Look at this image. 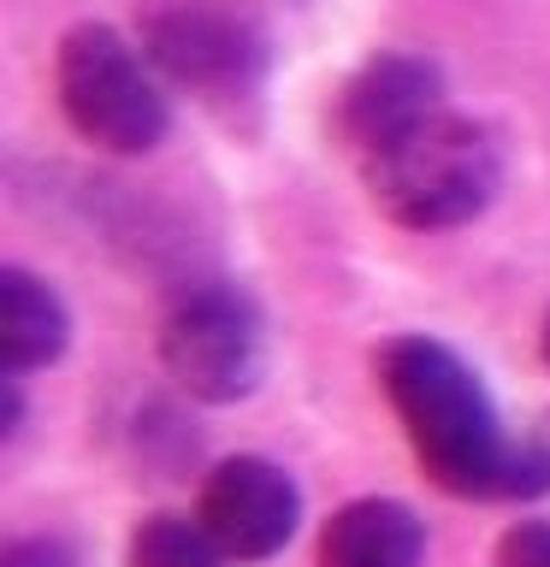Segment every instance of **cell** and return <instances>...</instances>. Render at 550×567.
I'll use <instances>...</instances> for the list:
<instances>
[{
	"label": "cell",
	"mask_w": 550,
	"mask_h": 567,
	"mask_svg": "<svg viewBox=\"0 0 550 567\" xmlns=\"http://www.w3.org/2000/svg\"><path fill=\"white\" fill-rule=\"evenodd\" d=\"M379 384L397 408L420 467L450 496H539L550 491L544 443H509L503 420L461 361L438 337H390L379 349Z\"/></svg>",
	"instance_id": "cell-1"
},
{
	"label": "cell",
	"mask_w": 550,
	"mask_h": 567,
	"mask_svg": "<svg viewBox=\"0 0 550 567\" xmlns=\"http://www.w3.org/2000/svg\"><path fill=\"white\" fill-rule=\"evenodd\" d=\"M367 159V195L403 230H456L491 207L503 184L497 142L473 118L432 113L415 131L390 136Z\"/></svg>",
	"instance_id": "cell-2"
},
{
	"label": "cell",
	"mask_w": 550,
	"mask_h": 567,
	"mask_svg": "<svg viewBox=\"0 0 550 567\" xmlns=\"http://www.w3.org/2000/svg\"><path fill=\"white\" fill-rule=\"evenodd\" d=\"M149 65V53H136L113 24H71L53 53V89L71 131L106 154L160 148L172 113Z\"/></svg>",
	"instance_id": "cell-3"
},
{
	"label": "cell",
	"mask_w": 550,
	"mask_h": 567,
	"mask_svg": "<svg viewBox=\"0 0 550 567\" xmlns=\"http://www.w3.org/2000/svg\"><path fill=\"white\" fill-rule=\"evenodd\" d=\"M160 367L195 402H243L266 372V331L255 301L225 290V284L190 290L160 319Z\"/></svg>",
	"instance_id": "cell-4"
},
{
	"label": "cell",
	"mask_w": 550,
	"mask_h": 567,
	"mask_svg": "<svg viewBox=\"0 0 550 567\" xmlns=\"http://www.w3.org/2000/svg\"><path fill=\"white\" fill-rule=\"evenodd\" d=\"M142 53L195 95H243L261 78V35L213 0H166L142 18Z\"/></svg>",
	"instance_id": "cell-5"
},
{
	"label": "cell",
	"mask_w": 550,
	"mask_h": 567,
	"mask_svg": "<svg viewBox=\"0 0 550 567\" xmlns=\"http://www.w3.org/2000/svg\"><path fill=\"white\" fill-rule=\"evenodd\" d=\"M207 532L225 544L231 561H266L296 538L302 520V491L296 478L266 455H231L207 473L202 508Z\"/></svg>",
	"instance_id": "cell-6"
},
{
	"label": "cell",
	"mask_w": 550,
	"mask_h": 567,
	"mask_svg": "<svg viewBox=\"0 0 550 567\" xmlns=\"http://www.w3.org/2000/svg\"><path fill=\"white\" fill-rule=\"evenodd\" d=\"M438 89L444 83L426 60H415V53H379V60H367L349 78L337 124H344V136L355 142V148L373 154V148H385L390 136L415 131L420 118L444 113Z\"/></svg>",
	"instance_id": "cell-7"
},
{
	"label": "cell",
	"mask_w": 550,
	"mask_h": 567,
	"mask_svg": "<svg viewBox=\"0 0 550 567\" xmlns=\"http://www.w3.org/2000/svg\"><path fill=\"white\" fill-rule=\"evenodd\" d=\"M426 526L397 496H355L319 526L314 567H420Z\"/></svg>",
	"instance_id": "cell-8"
},
{
	"label": "cell",
	"mask_w": 550,
	"mask_h": 567,
	"mask_svg": "<svg viewBox=\"0 0 550 567\" xmlns=\"http://www.w3.org/2000/svg\"><path fill=\"white\" fill-rule=\"evenodd\" d=\"M65 343H71L65 301L35 272L7 266V272H0V367L24 379V372L60 361Z\"/></svg>",
	"instance_id": "cell-9"
},
{
	"label": "cell",
	"mask_w": 550,
	"mask_h": 567,
	"mask_svg": "<svg viewBox=\"0 0 550 567\" xmlns=\"http://www.w3.org/2000/svg\"><path fill=\"white\" fill-rule=\"evenodd\" d=\"M225 544L207 532L202 514H149L131 544H124V567H225Z\"/></svg>",
	"instance_id": "cell-10"
},
{
	"label": "cell",
	"mask_w": 550,
	"mask_h": 567,
	"mask_svg": "<svg viewBox=\"0 0 550 567\" xmlns=\"http://www.w3.org/2000/svg\"><path fill=\"white\" fill-rule=\"evenodd\" d=\"M497 567H550V520H515L497 538Z\"/></svg>",
	"instance_id": "cell-11"
},
{
	"label": "cell",
	"mask_w": 550,
	"mask_h": 567,
	"mask_svg": "<svg viewBox=\"0 0 550 567\" xmlns=\"http://www.w3.org/2000/svg\"><path fill=\"white\" fill-rule=\"evenodd\" d=\"M0 567H78V549H71L65 538H12L7 549H0Z\"/></svg>",
	"instance_id": "cell-12"
},
{
	"label": "cell",
	"mask_w": 550,
	"mask_h": 567,
	"mask_svg": "<svg viewBox=\"0 0 550 567\" xmlns=\"http://www.w3.org/2000/svg\"><path fill=\"white\" fill-rule=\"evenodd\" d=\"M544 361H550V313H544Z\"/></svg>",
	"instance_id": "cell-13"
}]
</instances>
